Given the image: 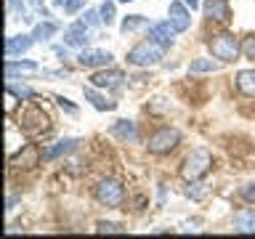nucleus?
<instances>
[{"mask_svg":"<svg viewBox=\"0 0 255 239\" xmlns=\"http://www.w3.org/2000/svg\"><path fill=\"white\" fill-rule=\"evenodd\" d=\"M205 13H207V19H215V21H223V24L231 19V11H229L226 0H207V3H205Z\"/></svg>","mask_w":255,"mask_h":239,"instance_id":"obj_12","label":"nucleus"},{"mask_svg":"<svg viewBox=\"0 0 255 239\" xmlns=\"http://www.w3.org/2000/svg\"><path fill=\"white\" fill-rule=\"evenodd\" d=\"M96 231H99V234H123V226H120V223H112V221H99L96 223Z\"/></svg>","mask_w":255,"mask_h":239,"instance_id":"obj_23","label":"nucleus"},{"mask_svg":"<svg viewBox=\"0 0 255 239\" xmlns=\"http://www.w3.org/2000/svg\"><path fill=\"white\" fill-rule=\"evenodd\" d=\"M186 5L191 8V11H194V8H199V0H186Z\"/></svg>","mask_w":255,"mask_h":239,"instance_id":"obj_34","label":"nucleus"},{"mask_svg":"<svg viewBox=\"0 0 255 239\" xmlns=\"http://www.w3.org/2000/svg\"><path fill=\"white\" fill-rule=\"evenodd\" d=\"M178 141H181V133L175 127H159L157 133L149 135V151L151 154H167V151L178 146Z\"/></svg>","mask_w":255,"mask_h":239,"instance_id":"obj_3","label":"nucleus"},{"mask_svg":"<svg viewBox=\"0 0 255 239\" xmlns=\"http://www.w3.org/2000/svg\"><path fill=\"white\" fill-rule=\"evenodd\" d=\"M99 13H101V21L107 24V27H112V24H115V3H104L101 8H99Z\"/></svg>","mask_w":255,"mask_h":239,"instance_id":"obj_24","label":"nucleus"},{"mask_svg":"<svg viewBox=\"0 0 255 239\" xmlns=\"http://www.w3.org/2000/svg\"><path fill=\"white\" fill-rule=\"evenodd\" d=\"M99 21H101V13H99V11H85L83 24H88V27H96Z\"/></svg>","mask_w":255,"mask_h":239,"instance_id":"obj_28","label":"nucleus"},{"mask_svg":"<svg viewBox=\"0 0 255 239\" xmlns=\"http://www.w3.org/2000/svg\"><path fill=\"white\" fill-rule=\"evenodd\" d=\"M83 93H85V99L91 101V104H93V107L99 109V112H112V109L117 107L115 101H107V99H104V96H99V93H96V85H88Z\"/></svg>","mask_w":255,"mask_h":239,"instance_id":"obj_15","label":"nucleus"},{"mask_svg":"<svg viewBox=\"0 0 255 239\" xmlns=\"http://www.w3.org/2000/svg\"><path fill=\"white\" fill-rule=\"evenodd\" d=\"M173 35H175V27L170 21H159V24H151L149 27V37L154 40V43L170 48L173 45Z\"/></svg>","mask_w":255,"mask_h":239,"instance_id":"obj_9","label":"nucleus"},{"mask_svg":"<svg viewBox=\"0 0 255 239\" xmlns=\"http://www.w3.org/2000/svg\"><path fill=\"white\" fill-rule=\"evenodd\" d=\"M80 5H83V0H69V3L64 5V13H75Z\"/></svg>","mask_w":255,"mask_h":239,"instance_id":"obj_31","label":"nucleus"},{"mask_svg":"<svg viewBox=\"0 0 255 239\" xmlns=\"http://www.w3.org/2000/svg\"><path fill=\"white\" fill-rule=\"evenodd\" d=\"M37 159H40L37 146H35V143H27V146H24L19 154L11 159V165H13V167H35V165H37Z\"/></svg>","mask_w":255,"mask_h":239,"instance_id":"obj_13","label":"nucleus"},{"mask_svg":"<svg viewBox=\"0 0 255 239\" xmlns=\"http://www.w3.org/2000/svg\"><path fill=\"white\" fill-rule=\"evenodd\" d=\"M189 197H194V199H202V197H205V189H202V183H194V186H189Z\"/></svg>","mask_w":255,"mask_h":239,"instance_id":"obj_29","label":"nucleus"},{"mask_svg":"<svg viewBox=\"0 0 255 239\" xmlns=\"http://www.w3.org/2000/svg\"><path fill=\"white\" fill-rule=\"evenodd\" d=\"M56 101H59V104H61V107L67 109V112H77L75 104H69V99H64V96H56Z\"/></svg>","mask_w":255,"mask_h":239,"instance_id":"obj_32","label":"nucleus"},{"mask_svg":"<svg viewBox=\"0 0 255 239\" xmlns=\"http://www.w3.org/2000/svg\"><path fill=\"white\" fill-rule=\"evenodd\" d=\"M242 53H245V59H253V61H255V35L245 37V43H242Z\"/></svg>","mask_w":255,"mask_h":239,"instance_id":"obj_25","label":"nucleus"},{"mask_svg":"<svg viewBox=\"0 0 255 239\" xmlns=\"http://www.w3.org/2000/svg\"><path fill=\"white\" fill-rule=\"evenodd\" d=\"M234 223H237V231H255V210H242L234 215Z\"/></svg>","mask_w":255,"mask_h":239,"instance_id":"obj_20","label":"nucleus"},{"mask_svg":"<svg viewBox=\"0 0 255 239\" xmlns=\"http://www.w3.org/2000/svg\"><path fill=\"white\" fill-rule=\"evenodd\" d=\"M221 69V64L218 61H213V59H194L189 64V72L191 75H202V72H218Z\"/></svg>","mask_w":255,"mask_h":239,"instance_id":"obj_21","label":"nucleus"},{"mask_svg":"<svg viewBox=\"0 0 255 239\" xmlns=\"http://www.w3.org/2000/svg\"><path fill=\"white\" fill-rule=\"evenodd\" d=\"M67 3H69V0H53V5H59V8H64Z\"/></svg>","mask_w":255,"mask_h":239,"instance_id":"obj_35","label":"nucleus"},{"mask_svg":"<svg viewBox=\"0 0 255 239\" xmlns=\"http://www.w3.org/2000/svg\"><path fill=\"white\" fill-rule=\"evenodd\" d=\"M64 43L72 45V48L85 45L88 43V24L77 21V24H72V27H67V32H64Z\"/></svg>","mask_w":255,"mask_h":239,"instance_id":"obj_10","label":"nucleus"},{"mask_svg":"<svg viewBox=\"0 0 255 239\" xmlns=\"http://www.w3.org/2000/svg\"><path fill=\"white\" fill-rule=\"evenodd\" d=\"M59 32V24L56 21H40L35 24V29H32V37L37 40V43H43V40H48L51 35H56Z\"/></svg>","mask_w":255,"mask_h":239,"instance_id":"obj_19","label":"nucleus"},{"mask_svg":"<svg viewBox=\"0 0 255 239\" xmlns=\"http://www.w3.org/2000/svg\"><path fill=\"white\" fill-rule=\"evenodd\" d=\"M170 24L175 27V32H186L191 27V13H189V5L186 3H178V0H173L170 3Z\"/></svg>","mask_w":255,"mask_h":239,"instance_id":"obj_7","label":"nucleus"},{"mask_svg":"<svg viewBox=\"0 0 255 239\" xmlns=\"http://www.w3.org/2000/svg\"><path fill=\"white\" fill-rule=\"evenodd\" d=\"M112 135H117V138H123V141H135L138 138L135 122H130V120H120V122H115V127H112Z\"/></svg>","mask_w":255,"mask_h":239,"instance_id":"obj_14","label":"nucleus"},{"mask_svg":"<svg viewBox=\"0 0 255 239\" xmlns=\"http://www.w3.org/2000/svg\"><path fill=\"white\" fill-rule=\"evenodd\" d=\"M35 3H37V5H43V0H35Z\"/></svg>","mask_w":255,"mask_h":239,"instance_id":"obj_36","label":"nucleus"},{"mask_svg":"<svg viewBox=\"0 0 255 239\" xmlns=\"http://www.w3.org/2000/svg\"><path fill=\"white\" fill-rule=\"evenodd\" d=\"M143 27H149V19H146V16H141V13H133V16H128V19L123 21V27H120V29L128 35V32H135V29H143Z\"/></svg>","mask_w":255,"mask_h":239,"instance_id":"obj_22","label":"nucleus"},{"mask_svg":"<svg viewBox=\"0 0 255 239\" xmlns=\"http://www.w3.org/2000/svg\"><path fill=\"white\" fill-rule=\"evenodd\" d=\"M210 51L221 61H234L239 56V51H242V45L234 40V35H215L210 40Z\"/></svg>","mask_w":255,"mask_h":239,"instance_id":"obj_5","label":"nucleus"},{"mask_svg":"<svg viewBox=\"0 0 255 239\" xmlns=\"http://www.w3.org/2000/svg\"><path fill=\"white\" fill-rule=\"evenodd\" d=\"M19 72H37V64L35 61H13V59L5 61V77L8 80H13V75H19Z\"/></svg>","mask_w":255,"mask_h":239,"instance_id":"obj_18","label":"nucleus"},{"mask_svg":"<svg viewBox=\"0 0 255 239\" xmlns=\"http://www.w3.org/2000/svg\"><path fill=\"white\" fill-rule=\"evenodd\" d=\"M32 43H37V40L32 37V35H16V37H8V40H5V56L11 59V56H16V53L29 51Z\"/></svg>","mask_w":255,"mask_h":239,"instance_id":"obj_11","label":"nucleus"},{"mask_svg":"<svg viewBox=\"0 0 255 239\" xmlns=\"http://www.w3.org/2000/svg\"><path fill=\"white\" fill-rule=\"evenodd\" d=\"M123 80H125V75L120 69H101L91 77V85H96V88H117V85H123Z\"/></svg>","mask_w":255,"mask_h":239,"instance_id":"obj_8","label":"nucleus"},{"mask_svg":"<svg viewBox=\"0 0 255 239\" xmlns=\"http://www.w3.org/2000/svg\"><path fill=\"white\" fill-rule=\"evenodd\" d=\"M77 138H67V141H61L59 146H51V149H45L43 151V159H56V157H61V154H69V151H75L77 149Z\"/></svg>","mask_w":255,"mask_h":239,"instance_id":"obj_16","label":"nucleus"},{"mask_svg":"<svg viewBox=\"0 0 255 239\" xmlns=\"http://www.w3.org/2000/svg\"><path fill=\"white\" fill-rule=\"evenodd\" d=\"M162 59H165V45L154 43V40H143V43L128 51V61L135 64V67H154Z\"/></svg>","mask_w":255,"mask_h":239,"instance_id":"obj_1","label":"nucleus"},{"mask_svg":"<svg viewBox=\"0 0 255 239\" xmlns=\"http://www.w3.org/2000/svg\"><path fill=\"white\" fill-rule=\"evenodd\" d=\"M112 56L109 51H96V48H88V51H83L77 56V64L80 67H88V69H96V67H107V64H112Z\"/></svg>","mask_w":255,"mask_h":239,"instance_id":"obj_6","label":"nucleus"},{"mask_svg":"<svg viewBox=\"0 0 255 239\" xmlns=\"http://www.w3.org/2000/svg\"><path fill=\"white\" fill-rule=\"evenodd\" d=\"M120 3H130V0H120Z\"/></svg>","mask_w":255,"mask_h":239,"instance_id":"obj_37","label":"nucleus"},{"mask_svg":"<svg viewBox=\"0 0 255 239\" xmlns=\"http://www.w3.org/2000/svg\"><path fill=\"white\" fill-rule=\"evenodd\" d=\"M242 197L247 199V202H255V183H247V186L242 189Z\"/></svg>","mask_w":255,"mask_h":239,"instance_id":"obj_30","label":"nucleus"},{"mask_svg":"<svg viewBox=\"0 0 255 239\" xmlns=\"http://www.w3.org/2000/svg\"><path fill=\"white\" fill-rule=\"evenodd\" d=\"M167 99H154V104H151V112H162V109H167L170 104H165Z\"/></svg>","mask_w":255,"mask_h":239,"instance_id":"obj_33","label":"nucleus"},{"mask_svg":"<svg viewBox=\"0 0 255 239\" xmlns=\"http://www.w3.org/2000/svg\"><path fill=\"white\" fill-rule=\"evenodd\" d=\"M237 88H239L245 96H253V99H255V72H253V69L239 72V75H237Z\"/></svg>","mask_w":255,"mask_h":239,"instance_id":"obj_17","label":"nucleus"},{"mask_svg":"<svg viewBox=\"0 0 255 239\" xmlns=\"http://www.w3.org/2000/svg\"><path fill=\"white\" fill-rule=\"evenodd\" d=\"M8 91H11L16 99H35V93H32L29 88H19V85H13V83H8Z\"/></svg>","mask_w":255,"mask_h":239,"instance_id":"obj_26","label":"nucleus"},{"mask_svg":"<svg viewBox=\"0 0 255 239\" xmlns=\"http://www.w3.org/2000/svg\"><path fill=\"white\" fill-rule=\"evenodd\" d=\"M96 199H99L101 205H107V207H117V205H123V199H125V189H123V183L115 181V178L101 181L99 186H96Z\"/></svg>","mask_w":255,"mask_h":239,"instance_id":"obj_4","label":"nucleus"},{"mask_svg":"<svg viewBox=\"0 0 255 239\" xmlns=\"http://www.w3.org/2000/svg\"><path fill=\"white\" fill-rule=\"evenodd\" d=\"M210 165H213L210 151L197 149V151H191V154L186 157V162H183V167H181V175H183L189 183H194V181H199L207 170H210Z\"/></svg>","mask_w":255,"mask_h":239,"instance_id":"obj_2","label":"nucleus"},{"mask_svg":"<svg viewBox=\"0 0 255 239\" xmlns=\"http://www.w3.org/2000/svg\"><path fill=\"white\" fill-rule=\"evenodd\" d=\"M8 5H11L13 13H19L21 19H29L27 16V5H24V0H8Z\"/></svg>","mask_w":255,"mask_h":239,"instance_id":"obj_27","label":"nucleus"}]
</instances>
